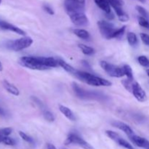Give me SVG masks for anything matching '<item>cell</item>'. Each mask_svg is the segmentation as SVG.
Returning a JSON list of instances; mask_svg holds the SVG:
<instances>
[{
  "label": "cell",
  "mask_w": 149,
  "mask_h": 149,
  "mask_svg": "<svg viewBox=\"0 0 149 149\" xmlns=\"http://www.w3.org/2000/svg\"><path fill=\"white\" fill-rule=\"evenodd\" d=\"M116 143H117L119 146H121L124 147V148H125L127 149H135L133 148V146H132L130 143H128L127 141H125V140H124L123 138H119V139L116 141Z\"/></svg>",
  "instance_id": "23"
},
{
  "label": "cell",
  "mask_w": 149,
  "mask_h": 149,
  "mask_svg": "<svg viewBox=\"0 0 149 149\" xmlns=\"http://www.w3.org/2000/svg\"><path fill=\"white\" fill-rule=\"evenodd\" d=\"M100 66L110 77L119 78V77H122L125 76L123 67L113 65V64L109 63L106 61H101L100 62Z\"/></svg>",
  "instance_id": "5"
},
{
  "label": "cell",
  "mask_w": 149,
  "mask_h": 149,
  "mask_svg": "<svg viewBox=\"0 0 149 149\" xmlns=\"http://www.w3.org/2000/svg\"><path fill=\"white\" fill-rule=\"evenodd\" d=\"M122 83L123 84V85L125 86V88L128 90V91L131 92L132 93V83H133V81H131L130 79H125L124 81H122Z\"/></svg>",
  "instance_id": "32"
},
{
  "label": "cell",
  "mask_w": 149,
  "mask_h": 149,
  "mask_svg": "<svg viewBox=\"0 0 149 149\" xmlns=\"http://www.w3.org/2000/svg\"><path fill=\"white\" fill-rule=\"evenodd\" d=\"M71 143L77 144V145L79 146H81V148L84 149H95L90 143H88L87 141L83 140L82 138H80L79 136H78L76 134H70L68 135V138L65 140V145H68V144Z\"/></svg>",
  "instance_id": "7"
},
{
  "label": "cell",
  "mask_w": 149,
  "mask_h": 149,
  "mask_svg": "<svg viewBox=\"0 0 149 149\" xmlns=\"http://www.w3.org/2000/svg\"><path fill=\"white\" fill-rule=\"evenodd\" d=\"M97 26L100 33L103 37L107 39H112V35L116 30L113 24L106 20H100L97 22Z\"/></svg>",
  "instance_id": "6"
},
{
  "label": "cell",
  "mask_w": 149,
  "mask_h": 149,
  "mask_svg": "<svg viewBox=\"0 0 149 149\" xmlns=\"http://www.w3.org/2000/svg\"><path fill=\"white\" fill-rule=\"evenodd\" d=\"M0 29H3V30L10 31L17 33V34L22 35V36L26 35V32L24 31H23L20 28L17 27V26H14V25L11 24V23H9L5 21H0Z\"/></svg>",
  "instance_id": "11"
},
{
  "label": "cell",
  "mask_w": 149,
  "mask_h": 149,
  "mask_svg": "<svg viewBox=\"0 0 149 149\" xmlns=\"http://www.w3.org/2000/svg\"><path fill=\"white\" fill-rule=\"evenodd\" d=\"M2 143L4 144H5V145H7V146H14L15 144V141L13 138H10L9 136L5 137V138L3 139Z\"/></svg>",
  "instance_id": "33"
},
{
  "label": "cell",
  "mask_w": 149,
  "mask_h": 149,
  "mask_svg": "<svg viewBox=\"0 0 149 149\" xmlns=\"http://www.w3.org/2000/svg\"><path fill=\"white\" fill-rule=\"evenodd\" d=\"M19 63L26 68H30L32 70H38V71H44V70L49 69L45 65H42L39 61V57L33 56H24L22 57L19 60Z\"/></svg>",
  "instance_id": "2"
},
{
  "label": "cell",
  "mask_w": 149,
  "mask_h": 149,
  "mask_svg": "<svg viewBox=\"0 0 149 149\" xmlns=\"http://www.w3.org/2000/svg\"><path fill=\"white\" fill-rule=\"evenodd\" d=\"M59 110L65 117L71 121H75L76 117L75 115L74 114V113L72 112V111L70 109H68V107L65 106H63V105H60L59 106Z\"/></svg>",
  "instance_id": "16"
},
{
  "label": "cell",
  "mask_w": 149,
  "mask_h": 149,
  "mask_svg": "<svg viewBox=\"0 0 149 149\" xmlns=\"http://www.w3.org/2000/svg\"><path fill=\"white\" fill-rule=\"evenodd\" d=\"M72 87L76 95L79 97V98L87 99L89 98V97H93V93L84 90V89L80 87L79 85L76 82H73Z\"/></svg>",
  "instance_id": "10"
},
{
  "label": "cell",
  "mask_w": 149,
  "mask_h": 149,
  "mask_svg": "<svg viewBox=\"0 0 149 149\" xmlns=\"http://www.w3.org/2000/svg\"><path fill=\"white\" fill-rule=\"evenodd\" d=\"M1 0H0V4H1Z\"/></svg>",
  "instance_id": "42"
},
{
  "label": "cell",
  "mask_w": 149,
  "mask_h": 149,
  "mask_svg": "<svg viewBox=\"0 0 149 149\" xmlns=\"http://www.w3.org/2000/svg\"><path fill=\"white\" fill-rule=\"evenodd\" d=\"M19 135H20V138H21L23 141H26V142L30 143H33V139H32L30 136H29L27 134L25 133V132H22V131H20V132H19Z\"/></svg>",
  "instance_id": "31"
},
{
  "label": "cell",
  "mask_w": 149,
  "mask_h": 149,
  "mask_svg": "<svg viewBox=\"0 0 149 149\" xmlns=\"http://www.w3.org/2000/svg\"><path fill=\"white\" fill-rule=\"evenodd\" d=\"M125 29H126V26H123V27L120 28V29H116L114 33L112 35V39L113 38H119L120 36H122L124 34V33H125Z\"/></svg>",
  "instance_id": "26"
},
{
  "label": "cell",
  "mask_w": 149,
  "mask_h": 149,
  "mask_svg": "<svg viewBox=\"0 0 149 149\" xmlns=\"http://www.w3.org/2000/svg\"><path fill=\"white\" fill-rule=\"evenodd\" d=\"M135 8H136V10L138 12V13H139L141 16L146 17V18L148 17V12L146 11V10L144 7L138 5V6H136V7H135Z\"/></svg>",
  "instance_id": "29"
},
{
  "label": "cell",
  "mask_w": 149,
  "mask_h": 149,
  "mask_svg": "<svg viewBox=\"0 0 149 149\" xmlns=\"http://www.w3.org/2000/svg\"><path fill=\"white\" fill-rule=\"evenodd\" d=\"M138 63L141 64L142 66L146 68H149V59L145 55H141L138 58Z\"/></svg>",
  "instance_id": "24"
},
{
  "label": "cell",
  "mask_w": 149,
  "mask_h": 149,
  "mask_svg": "<svg viewBox=\"0 0 149 149\" xmlns=\"http://www.w3.org/2000/svg\"><path fill=\"white\" fill-rule=\"evenodd\" d=\"M47 149H57L55 148V146L54 145H52V144L51 143H48L47 145Z\"/></svg>",
  "instance_id": "37"
},
{
  "label": "cell",
  "mask_w": 149,
  "mask_h": 149,
  "mask_svg": "<svg viewBox=\"0 0 149 149\" xmlns=\"http://www.w3.org/2000/svg\"><path fill=\"white\" fill-rule=\"evenodd\" d=\"M43 116H44V118H45V119L49 122H54L55 119V116H54V114L52 113V112L49 111H45L43 113Z\"/></svg>",
  "instance_id": "25"
},
{
  "label": "cell",
  "mask_w": 149,
  "mask_h": 149,
  "mask_svg": "<svg viewBox=\"0 0 149 149\" xmlns=\"http://www.w3.org/2000/svg\"><path fill=\"white\" fill-rule=\"evenodd\" d=\"M148 149H149V148H148Z\"/></svg>",
  "instance_id": "43"
},
{
  "label": "cell",
  "mask_w": 149,
  "mask_h": 149,
  "mask_svg": "<svg viewBox=\"0 0 149 149\" xmlns=\"http://www.w3.org/2000/svg\"><path fill=\"white\" fill-rule=\"evenodd\" d=\"M43 8H44V10H45V11L47 12V13L49 15H53L55 14V13H54L53 10H52V9L51 8V7H49V6L44 5L43 6Z\"/></svg>",
  "instance_id": "35"
},
{
  "label": "cell",
  "mask_w": 149,
  "mask_h": 149,
  "mask_svg": "<svg viewBox=\"0 0 149 149\" xmlns=\"http://www.w3.org/2000/svg\"><path fill=\"white\" fill-rule=\"evenodd\" d=\"M106 17H107L108 19H109V20H113V19L114 18V15H113L111 12L109 13H106Z\"/></svg>",
  "instance_id": "36"
},
{
  "label": "cell",
  "mask_w": 149,
  "mask_h": 149,
  "mask_svg": "<svg viewBox=\"0 0 149 149\" xmlns=\"http://www.w3.org/2000/svg\"><path fill=\"white\" fill-rule=\"evenodd\" d=\"M95 4L98 7H100L105 13H109L111 12V4L108 0H94Z\"/></svg>",
  "instance_id": "15"
},
{
  "label": "cell",
  "mask_w": 149,
  "mask_h": 149,
  "mask_svg": "<svg viewBox=\"0 0 149 149\" xmlns=\"http://www.w3.org/2000/svg\"><path fill=\"white\" fill-rule=\"evenodd\" d=\"M74 33L77 36H78L79 38L81 39H85V40H87L90 38V33L87 31V30H84V29H74Z\"/></svg>",
  "instance_id": "18"
},
{
  "label": "cell",
  "mask_w": 149,
  "mask_h": 149,
  "mask_svg": "<svg viewBox=\"0 0 149 149\" xmlns=\"http://www.w3.org/2000/svg\"><path fill=\"white\" fill-rule=\"evenodd\" d=\"M132 93L138 101L144 102L147 100L146 93L144 91L143 89L141 87L139 83L136 82V81L132 83Z\"/></svg>",
  "instance_id": "8"
},
{
  "label": "cell",
  "mask_w": 149,
  "mask_h": 149,
  "mask_svg": "<svg viewBox=\"0 0 149 149\" xmlns=\"http://www.w3.org/2000/svg\"><path fill=\"white\" fill-rule=\"evenodd\" d=\"M141 36V39L142 40V42L145 44L146 45H148L149 46V35L146 34V33H141L140 34Z\"/></svg>",
  "instance_id": "34"
},
{
  "label": "cell",
  "mask_w": 149,
  "mask_h": 149,
  "mask_svg": "<svg viewBox=\"0 0 149 149\" xmlns=\"http://www.w3.org/2000/svg\"><path fill=\"white\" fill-rule=\"evenodd\" d=\"M58 62L59 66H61V68H63L66 72L70 73V74H75L76 72H77V70H76L74 67L71 66V65H69L68 63H66L65 61H63V60L58 59Z\"/></svg>",
  "instance_id": "17"
},
{
  "label": "cell",
  "mask_w": 149,
  "mask_h": 149,
  "mask_svg": "<svg viewBox=\"0 0 149 149\" xmlns=\"http://www.w3.org/2000/svg\"><path fill=\"white\" fill-rule=\"evenodd\" d=\"M124 71H125V74L127 77L128 79L131 80V81H133V72H132V68L129 65H124L123 66Z\"/></svg>",
  "instance_id": "22"
},
{
  "label": "cell",
  "mask_w": 149,
  "mask_h": 149,
  "mask_svg": "<svg viewBox=\"0 0 149 149\" xmlns=\"http://www.w3.org/2000/svg\"><path fill=\"white\" fill-rule=\"evenodd\" d=\"M33 43V39L29 36H23L20 39L7 42V47L13 51H20L29 47Z\"/></svg>",
  "instance_id": "4"
},
{
  "label": "cell",
  "mask_w": 149,
  "mask_h": 149,
  "mask_svg": "<svg viewBox=\"0 0 149 149\" xmlns=\"http://www.w3.org/2000/svg\"><path fill=\"white\" fill-rule=\"evenodd\" d=\"M85 0H65L64 8L68 15L84 13Z\"/></svg>",
  "instance_id": "3"
},
{
  "label": "cell",
  "mask_w": 149,
  "mask_h": 149,
  "mask_svg": "<svg viewBox=\"0 0 149 149\" xmlns=\"http://www.w3.org/2000/svg\"><path fill=\"white\" fill-rule=\"evenodd\" d=\"M77 78L81 79L84 83H87V84H90L92 86H95V87H100V86H105V87H109L112 85V83L105 79L101 77H97L93 74H90L88 72L81 71H77L76 74H74Z\"/></svg>",
  "instance_id": "1"
},
{
  "label": "cell",
  "mask_w": 149,
  "mask_h": 149,
  "mask_svg": "<svg viewBox=\"0 0 149 149\" xmlns=\"http://www.w3.org/2000/svg\"><path fill=\"white\" fill-rule=\"evenodd\" d=\"M3 113H4V112H3L2 109H0V114H3Z\"/></svg>",
  "instance_id": "39"
},
{
  "label": "cell",
  "mask_w": 149,
  "mask_h": 149,
  "mask_svg": "<svg viewBox=\"0 0 149 149\" xmlns=\"http://www.w3.org/2000/svg\"><path fill=\"white\" fill-rule=\"evenodd\" d=\"M138 1H140L141 2H142V3H145L146 2V0H138Z\"/></svg>",
  "instance_id": "40"
},
{
  "label": "cell",
  "mask_w": 149,
  "mask_h": 149,
  "mask_svg": "<svg viewBox=\"0 0 149 149\" xmlns=\"http://www.w3.org/2000/svg\"><path fill=\"white\" fill-rule=\"evenodd\" d=\"M3 70V65L2 64H1V63L0 62V71H2Z\"/></svg>",
  "instance_id": "38"
},
{
  "label": "cell",
  "mask_w": 149,
  "mask_h": 149,
  "mask_svg": "<svg viewBox=\"0 0 149 149\" xmlns=\"http://www.w3.org/2000/svg\"><path fill=\"white\" fill-rule=\"evenodd\" d=\"M146 73H147V74H148V76L149 77V69L146 70Z\"/></svg>",
  "instance_id": "41"
},
{
  "label": "cell",
  "mask_w": 149,
  "mask_h": 149,
  "mask_svg": "<svg viewBox=\"0 0 149 149\" xmlns=\"http://www.w3.org/2000/svg\"><path fill=\"white\" fill-rule=\"evenodd\" d=\"M113 127L118 128V129L121 130L123 131L125 134L128 135L129 137L132 136V135H134L133 130L130 128V127L128 126L126 124L123 123L122 122H119V121H115V122H112L111 124Z\"/></svg>",
  "instance_id": "12"
},
{
  "label": "cell",
  "mask_w": 149,
  "mask_h": 149,
  "mask_svg": "<svg viewBox=\"0 0 149 149\" xmlns=\"http://www.w3.org/2000/svg\"><path fill=\"white\" fill-rule=\"evenodd\" d=\"M3 86H4V89L8 92L10 94L13 95L15 96H18L20 95V91H19L18 89L14 85V84H11L9 81H7V80H4L2 82Z\"/></svg>",
  "instance_id": "14"
},
{
  "label": "cell",
  "mask_w": 149,
  "mask_h": 149,
  "mask_svg": "<svg viewBox=\"0 0 149 149\" xmlns=\"http://www.w3.org/2000/svg\"><path fill=\"white\" fill-rule=\"evenodd\" d=\"M71 20L75 26H85L89 24V19L84 13H79L69 16Z\"/></svg>",
  "instance_id": "9"
},
{
  "label": "cell",
  "mask_w": 149,
  "mask_h": 149,
  "mask_svg": "<svg viewBox=\"0 0 149 149\" xmlns=\"http://www.w3.org/2000/svg\"><path fill=\"white\" fill-rule=\"evenodd\" d=\"M130 138L131 141H132L135 145L138 146V147L145 148L146 149L149 148V141H147V140L145 139L144 138L133 135H132V136L130 137Z\"/></svg>",
  "instance_id": "13"
},
{
  "label": "cell",
  "mask_w": 149,
  "mask_h": 149,
  "mask_svg": "<svg viewBox=\"0 0 149 149\" xmlns=\"http://www.w3.org/2000/svg\"><path fill=\"white\" fill-rule=\"evenodd\" d=\"M13 129L10 127H4L0 129V143H2L3 139L5 137L9 136L12 133Z\"/></svg>",
  "instance_id": "20"
},
{
  "label": "cell",
  "mask_w": 149,
  "mask_h": 149,
  "mask_svg": "<svg viewBox=\"0 0 149 149\" xmlns=\"http://www.w3.org/2000/svg\"><path fill=\"white\" fill-rule=\"evenodd\" d=\"M106 133L109 138H110L111 140H113V141H116H116H117V140L120 138V136H119V134L116 133V132H113V131L106 130Z\"/></svg>",
  "instance_id": "28"
},
{
  "label": "cell",
  "mask_w": 149,
  "mask_h": 149,
  "mask_svg": "<svg viewBox=\"0 0 149 149\" xmlns=\"http://www.w3.org/2000/svg\"><path fill=\"white\" fill-rule=\"evenodd\" d=\"M108 1L113 8L116 7H122L125 4L122 0H108Z\"/></svg>",
  "instance_id": "30"
},
{
  "label": "cell",
  "mask_w": 149,
  "mask_h": 149,
  "mask_svg": "<svg viewBox=\"0 0 149 149\" xmlns=\"http://www.w3.org/2000/svg\"><path fill=\"white\" fill-rule=\"evenodd\" d=\"M127 41L128 43L131 45V46H134L138 43V37H137L136 34L133 32H129L127 33Z\"/></svg>",
  "instance_id": "21"
},
{
  "label": "cell",
  "mask_w": 149,
  "mask_h": 149,
  "mask_svg": "<svg viewBox=\"0 0 149 149\" xmlns=\"http://www.w3.org/2000/svg\"><path fill=\"white\" fill-rule=\"evenodd\" d=\"M78 47L84 55H91L95 53V49L93 47H91L87 46V45H84V44H79Z\"/></svg>",
  "instance_id": "19"
},
{
  "label": "cell",
  "mask_w": 149,
  "mask_h": 149,
  "mask_svg": "<svg viewBox=\"0 0 149 149\" xmlns=\"http://www.w3.org/2000/svg\"><path fill=\"white\" fill-rule=\"evenodd\" d=\"M138 23H139L140 26H142V27L149 29V22L146 17H143V16L139 17V18H138Z\"/></svg>",
  "instance_id": "27"
}]
</instances>
